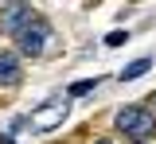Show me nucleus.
<instances>
[{"label":"nucleus","mask_w":156,"mask_h":144,"mask_svg":"<svg viewBox=\"0 0 156 144\" xmlns=\"http://www.w3.org/2000/svg\"><path fill=\"white\" fill-rule=\"evenodd\" d=\"M148 66H152V59H136V62H129V66L121 70V82H133V78H140V74H148Z\"/></svg>","instance_id":"6"},{"label":"nucleus","mask_w":156,"mask_h":144,"mask_svg":"<svg viewBox=\"0 0 156 144\" xmlns=\"http://www.w3.org/2000/svg\"><path fill=\"white\" fill-rule=\"evenodd\" d=\"M16 43H20V51H23V55H47V47L55 43V35H51L47 20L39 16L35 23H27V27L16 35Z\"/></svg>","instance_id":"2"},{"label":"nucleus","mask_w":156,"mask_h":144,"mask_svg":"<svg viewBox=\"0 0 156 144\" xmlns=\"http://www.w3.org/2000/svg\"><path fill=\"white\" fill-rule=\"evenodd\" d=\"M39 12L31 8V4H8L4 8V16H0V31H12V35H20L27 23H35Z\"/></svg>","instance_id":"4"},{"label":"nucleus","mask_w":156,"mask_h":144,"mask_svg":"<svg viewBox=\"0 0 156 144\" xmlns=\"http://www.w3.org/2000/svg\"><path fill=\"white\" fill-rule=\"evenodd\" d=\"M94 90V78H86V82H74L70 86V98H82V94H90Z\"/></svg>","instance_id":"7"},{"label":"nucleus","mask_w":156,"mask_h":144,"mask_svg":"<svg viewBox=\"0 0 156 144\" xmlns=\"http://www.w3.org/2000/svg\"><path fill=\"white\" fill-rule=\"evenodd\" d=\"M20 78H23V74H20L16 55H0V86H4V90H12Z\"/></svg>","instance_id":"5"},{"label":"nucleus","mask_w":156,"mask_h":144,"mask_svg":"<svg viewBox=\"0 0 156 144\" xmlns=\"http://www.w3.org/2000/svg\"><path fill=\"white\" fill-rule=\"evenodd\" d=\"M66 113H70V98H51L39 113H31V129L35 132H51V129H58L66 121Z\"/></svg>","instance_id":"3"},{"label":"nucleus","mask_w":156,"mask_h":144,"mask_svg":"<svg viewBox=\"0 0 156 144\" xmlns=\"http://www.w3.org/2000/svg\"><path fill=\"white\" fill-rule=\"evenodd\" d=\"M94 144H109V140H94Z\"/></svg>","instance_id":"10"},{"label":"nucleus","mask_w":156,"mask_h":144,"mask_svg":"<svg viewBox=\"0 0 156 144\" xmlns=\"http://www.w3.org/2000/svg\"><path fill=\"white\" fill-rule=\"evenodd\" d=\"M0 144H12V136H0Z\"/></svg>","instance_id":"9"},{"label":"nucleus","mask_w":156,"mask_h":144,"mask_svg":"<svg viewBox=\"0 0 156 144\" xmlns=\"http://www.w3.org/2000/svg\"><path fill=\"white\" fill-rule=\"evenodd\" d=\"M129 39V35H125V31H109V35H105V47H121V43Z\"/></svg>","instance_id":"8"},{"label":"nucleus","mask_w":156,"mask_h":144,"mask_svg":"<svg viewBox=\"0 0 156 144\" xmlns=\"http://www.w3.org/2000/svg\"><path fill=\"white\" fill-rule=\"evenodd\" d=\"M117 129H121L125 136H133V140H148L156 132V117L148 109H140V105H125V109L117 113Z\"/></svg>","instance_id":"1"}]
</instances>
